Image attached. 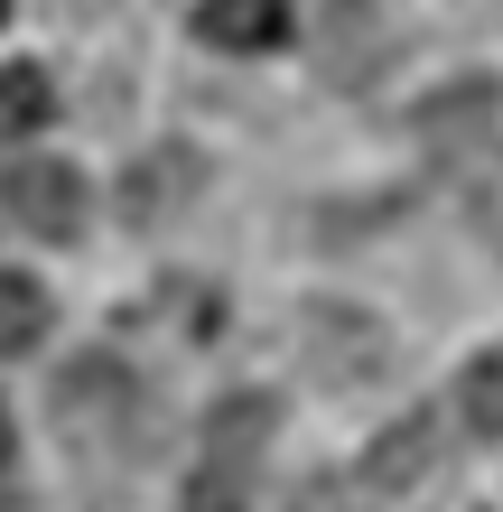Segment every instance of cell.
<instances>
[{
  "instance_id": "obj_9",
  "label": "cell",
  "mask_w": 503,
  "mask_h": 512,
  "mask_svg": "<svg viewBox=\"0 0 503 512\" xmlns=\"http://www.w3.org/2000/svg\"><path fill=\"white\" fill-rule=\"evenodd\" d=\"M168 187L187 196V187H196V159H177V149H159V159L131 177V196H122V205H131V224H159V196H168Z\"/></svg>"
},
{
  "instance_id": "obj_7",
  "label": "cell",
  "mask_w": 503,
  "mask_h": 512,
  "mask_svg": "<svg viewBox=\"0 0 503 512\" xmlns=\"http://www.w3.org/2000/svg\"><path fill=\"white\" fill-rule=\"evenodd\" d=\"M47 336V289L19 280V270H0V354H28Z\"/></svg>"
},
{
  "instance_id": "obj_8",
  "label": "cell",
  "mask_w": 503,
  "mask_h": 512,
  "mask_svg": "<svg viewBox=\"0 0 503 512\" xmlns=\"http://www.w3.org/2000/svg\"><path fill=\"white\" fill-rule=\"evenodd\" d=\"M47 122V75L38 66H0V140H28Z\"/></svg>"
},
{
  "instance_id": "obj_3",
  "label": "cell",
  "mask_w": 503,
  "mask_h": 512,
  "mask_svg": "<svg viewBox=\"0 0 503 512\" xmlns=\"http://www.w3.org/2000/svg\"><path fill=\"white\" fill-rule=\"evenodd\" d=\"M84 215H94V196H84V177H75L66 159H19V168H0V233L75 243Z\"/></svg>"
},
{
  "instance_id": "obj_2",
  "label": "cell",
  "mask_w": 503,
  "mask_h": 512,
  "mask_svg": "<svg viewBox=\"0 0 503 512\" xmlns=\"http://www.w3.org/2000/svg\"><path fill=\"white\" fill-rule=\"evenodd\" d=\"M271 429H280V401H271V391H224V401L205 410V429H196V466H187L177 512H252Z\"/></svg>"
},
{
  "instance_id": "obj_12",
  "label": "cell",
  "mask_w": 503,
  "mask_h": 512,
  "mask_svg": "<svg viewBox=\"0 0 503 512\" xmlns=\"http://www.w3.org/2000/svg\"><path fill=\"white\" fill-rule=\"evenodd\" d=\"M0 466H10V410H0Z\"/></svg>"
},
{
  "instance_id": "obj_10",
  "label": "cell",
  "mask_w": 503,
  "mask_h": 512,
  "mask_svg": "<svg viewBox=\"0 0 503 512\" xmlns=\"http://www.w3.org/2000/svg\"><path fill=\"white\" fill-rule=\"evenodd\" d=\"M466 419H476L485 438H503V345L476 354V373H466Z\"/></svg>"
},
{
  "instance_id": "obj_4",
  "label": "cell",
  "mask_w": 503,
  "mask_h": 512,
  "mask_svg": "<svg viewBox=\"0 0 503 512\" xmlns=\"http://www.w3.org/2000/svg\"><path fill=\"white\" fill-rule=\"evenodd\" d=\"M420 131L438 140V159H448V168H466V159L485 168V159H494V140H485V131H494V94H485V84H457V94H438V103L420 112Z\"/></svg>"
},
{
  "instance_id": "obj_1",
  "label": "cell",
  "mask_w": 503,
  "mask_h": 512,
  "mask_svg": "<svg viewBox=\"0 0 503 512\" xmlns=\"http://www.w3.org/2000/svg\"><path fill=\"white\" fill-rule=\"evenodd\" d=\"M56 438H66V457L84 475H140L159 457V401H150V382H140L122 354H75L66 373H56Z\"/></svg>"
},
{
  "instance_id": "obj_11",
  "label": "cell",
  "mask_w": 503,
  "mask_h": 512,
  "mask_svg": "<svg viewBox=\"0 0 503 512\" xmlns=\"http://www.w3.org/2000/svg\"><path fill=\"white\" fill-rule=\"evenodd\" d=\"M56 19H94V10H112V0H47Z\"/></svg>"
},
{
  "instance_id": "obj_5",
  "label": "cell",
  "mask_w": 503,
  "mask_h": 512,
  "mask_svg": "<svg viewBox=\"0 0 503 512\" xmlns=\"http://www.w3.org/2000/svg\"><path fill=\"white\" fill-rule=\"evenodd\" d=\"M196 38L205 47H280L289 38V0H196Z\"/></svg>"
},
{
  "instance_id": "obj_6",
  "label": "cell",
  "mask_w": 503,
  "mask_h": 512,
  "mask_svg": "<svg viewBox=\"0 0 503 512\" xmlns=\"http://www.w3.org/2000/svg\"><path fill=\"white\" fill-rule=\"evenodd\" d=\"M429 457H438V419H429V410H410V419H392V429L373 438V457H364V485L401 494V485H420V475H429Z\"/></svg>"
}]
</instances>
